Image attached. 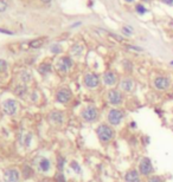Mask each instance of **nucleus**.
I'll return each instance as SVG.
<instances>
[{
    "mask_svg": "<svg viewBox=\"0 0 173 182\" xmlns=\"http://www.w3.org/2000/svg\"><path fill=\"white\" fill-rule=\"evenodd\" d=\"M96 136L102 144H109L116 138V130L107 122L100 123L96 128Z\"/></svg>",
    "mask_w": 173,
    "mask_h": 182,
    "instance_id": "obj_1",
    "label": "nucleus"
},
{
    "mask_svg": "<svg viewBox=\"0 0 173 182\" xmlns=\"http://www.w3.org/2000/svg\"><path fill=\"white\" fill-rule=\"evenodd\" d=\"M126 118H127V113L126 110H123V108H110L106 115L107 123L114 126V128L122 126L123 123L126 122Z\"/></svg>",
    "mask_w": 173,
    "mask_h": 182,
    "instance_id": "obj_2",
    "label": "nucleus"
},
{
    "mask_svg": "<svg viewBox=\"0 0 173 182\" xmlns=\"http://www.w3.org/2000/svg\"><path fill=\"white\" fill-rule=\"evenodd\" d=\"M106 101L110 108H122L126 102V95L120 89L112 88L106 94Z\"/></svg>",
    "mask_w": 173,
    "mask_h": 182,
    "instance_id": "obj_3",
    "label": "nucleus"
},
{
    "mask_svg": "<svg viewBox=\"0 0 173 182\" xmlns=\"http://www.w3.org/2000/svg\"><path fill=\"white\" fill-rule=\"evenodd\" d=\"M136 168H137V170H139V173L141 174V176L145 177V179H147V177L155 174V168H154V165H153V161L148 156H142L139 160V162H137Z\"/></svg>",
    "mask_w": 173,
    "mask_h": 182,
    "instance_id": "obj_4",
    "label": "nucleus"
},
{
    "mask_svg": "<svg viewBox=\"0 0 173 182\" xmlns=\"http://www.w3.org/2000/svg\"><path fill=\"white\" fill-rule=\"evenodd\" d=\"M172 85V79L166 76V75H158L153 78V88L160 91V92H164V91H167Z\"/></svg>",
    "mask_w": 173,
    "mask_h": 182,
    "instance_id": "obj_5",
    "label": "nucleus"
},
{
    "mask_svg": "<svg viewBox=\"0 0 173 182\" xmlns=\"http://www.w3.org/2000/svg\"><path fill=\"white\" fill-rule=\"evenodd\" d=\"M81 117L86 123H94V122H96L98 119V117H100L98 108H96L95 105L85 106L83 110H82V113H81Z\"/></svg>",
    "mask_w": 173,
    "mask_h": 182,
    "instance_id": "obj_6",
    "label": "nucleus"
},
{
    "mask_svg": "<svg viewBox=\"0 0 173 182\" xmlns=\"http://www.w3.org/2000/svg\"><path fill=\"white\" fill-rule=\"evenodd\" d=\"M119 85H120V90L122 91L125 95H130V94H133L134 91H135V88H136L135 81H134L132 77H129V76H126V77H123V78H121Z\"/></svg>",
    "mask_w": 173,
    "mask_h": 182,
    "instance_id": "obj_7",
    "label": "nucleus"
},
{
    "mask_svg": "<svg viewBox=\"0 0 173 182\" xmlns=\"http://www.w3.org/2000/svg\"><path fill=\"white\" fill-rule=\"evenodd\" d=\"M102 83L105 84L106 86H109L110 89L114 88L117 83H120L117 74H116V72H114V71H112V70L106 71L105 74H103V76H102Z\"/></svg>",
    "mask_w": 173,
    "mask_h": 182,
    "instance_id": "obj_8",
    "label": "nucleus"
},
{
    "mask_svg": "<svg viewBox=\"0 0 173 182\" xmlns=\"http://www.w3.org/2000/svg\"><path fill=\"white\" fill-rule=\"evenodd\" d=\"M123 182H142V176L137 168H129L123 174Z\"/></svg>",
    "mask_w": 173,
    "mask_h": 182,
    "instance_id": "obj_9",
    "label": "nucleus"
},
{
    "mask_svg": "<svg viewBox=\"0 0 173 182\" xmlns=\"http://www.w3.org/2000/svg\"><path fill=\"white\" fill-rule=\"evenodd\" d=\"M83 82H84V85L88 89H96L100 85L101 79H100L98 75L94 74V72H89V74H86L84 76Z\"/></svg>",
    "mask_w": 173,
    "mask_h": 182,
    "instance_id": "obj_10",
    "label": "nucleus"
},
{
    "mask_svg": "<svg viewBox=\"0 0 173 182\" xmlns=\"http://www.w3.org/2000/svg\"><path fill=\"white\" fill-rule=\"evenodd\" d=\"M71 98H73L71 91L69 89H66V88H63V89L58 90L57 94H56V99L61 104H68L69 102L71 101Z\"/></svg>",
    "mask_w": 173,
    "mask_h": 182,
    "instance_id": "obj_11",
    "label": "nucleus"
},
{
    "mask_svg": "<svg viewBox=\"0 0 173 182\" xmlns=\"http://www.w3.org/2000/svg\"><path fill=\"white\" fill-rule=\"evenodd\" d=\"M3 108H4V111L7 115H14L17 113V109H18V103L14 99H7L4 102Z\"/></svg>",
    "mask_w": 173,
    "mask_h": 182,
    "instance_id": "obj_12",
    "label": "nucleus"
},
{
    "mask_svg": "<svg viewBox=\"0 0 173 182\" xmlns=\"http://www.w3.org/2000/svg\"><path fill=\"white\" fill-rule=\"evenodd\" d=\"M73 65H74V62H73V59H71L70 57H63V58H61V60L58 62L57 69H58V71H61V72H66L69 69L73 67Z\"/></svg>",
    "mask_w": 173,
    "mask_h": 182,
    "instance_id": "obj_13",
    "label": "nucleus"
},
{
    "mask_svg": "<svg viewBox=\"0 0 173 182\" xmlns=\"http://www.w3.org/2000/svg\"><path fill=\"white\" fill-rule=\"evenodd\" d=\"M49 118H50L51 122H54L55 124H62L64 122V114L62 111L55 110V111H52L50 114Z\"/></svg>",
    "mask_w": 173,
    "mask_h": 182,
    "instance_id": "obj_14",
    "label": "nucleus"
},
{
    "mask_svg": "<svg viewBox=\"0 0 173 182\" xmlns=\"http://www.w3.org/2000/svg\"><path fill=\"white\" fill-rule=\"evenodd\" d=\"M5 181L6 182H18L19 181V173L15 169H8L5 173Z\"/></svg>",
    "mask_w": 173,
    "mask_h": 182,
    "instance_id": "obj_15",
    "label": "nucleus"
},
{
    "mask_svg": "<svg viewBox=\"0 0 173 182\" xmlns=\"http://www.w3.org/2000/svg\"><path fill=\"white\" fill-rule=\"evenodd\" d=\"M50 166H51V163H50L49 158H46V157L40 158V161H39V169L42 172H44V173L49 172L50 170Z\"/></svg>",
    "mask_w": 173,
    "mask_h": 182,
    "instance_id": "obj_16",
    "label": "nucleus"
},
{
    "mask_svg": "<svg viewBox=\"0 0 173 182\" xmlns=\"http://www.w3.org/2000/svg\"><path fill=\"white\" fill-rule=\"evenodd\" d=\"M46 42V38H37V39H34V40H31L30 42V47L32 49H39L44 45V43Z\"/></svg>",
    "mask_w": 173,
    "mask_h": 182,
    "instance_id": "obj_17",
    "label": "nucleus"
},
{
    "mask_svg": "<svg viewBox=\"0 0 173 182\" xmlns=\"http://www.w3.org/2000/svg\"><path fill=\"white\" fill-rule=\"evenodd\" d=\"M146 182H165V180H164V177H163V176L154 174V175H152V176L147 177V179H146Z\"/></svg>",
    "mask_w": 173,
    "mask_h": 182,
    "instance_id": "obj_18",
    "label": "nucleus"
},
{
    "mask_svg": "<svg viewBox=\"0 0 173 182\" xmlns=\"http://www.w3.org/2000/svg\"><path fill=\"white\" fill-rule=\"evenodd\" d=\"M70 168L76 173V174H81L82 173V168L80 166V163L76 162V161H71L70 162Z\"/></svg>",
    "mask_w": 173,
    "mask_h": 182,
    "instance_id": "obj_19",
    "label": "nucleus"
},
{
    "mask_svg": "<svg viewBox=\"0 0 173 182\" xmlns=\"http://www.w3.org/2000/svg\"><path fill=\"white\" fill-rule=\"evenodd\" d=\"M38 70H39V72H40L42 75H45V74H47V72H50V71H51V65H50V64H47V63H46V64L44 63V64H42V65L39 66V69H38Z\"/></svg>",
    "mask_w": 173,
    "mask_h": 182,
    "instance_id": "obj_20",
    "label": "nucleus"
},
{
    "mask_svg": "<svg viewBox=\"0 0 173 182\" xmlns=\"http://www.w3.org/2000/svg\"><path fill=\"white\" fill-rule=\"evenodd\" d=\"M32 174H33V172H32V169H31L29 166H25V167L23 168V175H24L25 179H30V177L32 176Z\"/></svg>",
    "mask_w": 173,
    "mask_h": 182,
    "instance_id": "obj_21",
    "label": "nucleus"
},
{
    "mask_svg": "<svg viewBox=\"0 0 173 182\" xmlns=\"http://www.w3.org/2000/svg\"><path fill=\"white\" fill-rule=\"evenodd\" d=\"M127 126H128V129L129 130H136L137 129V123L134 121V119H130L129 122H128V124H127Z\"/></svg>",
    "mask_w": 173,
    "mask_h": 182,
    "instance_id": "obj_22",
    "label": "nucleus"
},
{
    "mask_svg": "<svg viewBox=\"0 0 173 182\" xmlns=\"http://www.w3.org/2000/svg\"><path fill=\"white\" fill-rule=\"evenodd\" d=\"M135 10H136V12L139 13V14H144V13H146V12H147L146 7H145L144 5H141V4H137V5H136V7H135Z\"/></svg>",
    "mask_w": 173,
    "mask_h": 182,
    "instance_id": "obj_23",
    "label": "nucleus"
},
{
    "mask_svg": "<svg viewBox=\"0 0 173 182\" xmlns=\"http://www.w3.org/2000/svg\"><path fill=\"white\" fill-rule=\"evenodd\" d=\"M82 51H83V47L81 45H75L73 47V53L76 54V56H80V54L82 53Z\"/></svg>",
    "mask_w": 173,
    "mask_h": 182,
    "instance_id": "obj_24",
    "label": "nucleus"
},
{
    "mask_svg": "<svg viewBox=\"0 0 173 182\" xmlns=\"http://www.w3.org/2000/svg\"><path fill=\"white\" fill-rule=\"evenodd\" d=\"M58 169L59 170H63L64 169V165H65V158L62 157V156H58Z\"/></svg>",
    "mask_w": 173,
    "mask_h": 182,
    "instance_id": "obj_25",
    "label": "nucleus"
},
{
    "mask_svg": "<svg viewBox=\"0 0 173 182\" xmlns=\"http://www.w3.org/2000/svg\"><path fill=\"white\" fill-rule=\"evenodd\" d=\"M26 91V88L25 86H17L15 88V95H18V96H22L24 92Z\"/></svg>",
    "mask_w": 173,
    "mask_h": 182,
    "instance_id": "obj_26",
    "label": "nucleus"
},
{
    "mask_svg": "<svg viewBox=\"0 0 173 182\" xmlns=\"http://www.w3.org/2000/svg\"><path fill=\"white\" fill-rule=\"evenodd\" d=\"M7 69V63L4 59H0V72H4Z\"/></svg>",
    "mask_w": 173,
    "mask_h": 182,
    "instance_id": "obj_27",
    "label": "nucleus"
},
{
    "mask_svg": "<svg viewBox=\"0 0 173 182\" xmlns=\"http://www.w3.org/2000/svg\"><path fill=\"white\" fill-rule=\"evenodd\" d=\"M61 51H62V49H61V46H59L58 44H55V45L51 46V52H54V53H59Z\"/></svg>",
    "mask_w": 173,
    "mask_h": 182,
    "instance_id": "obj_28",
    "label": "nucleus"
},
{
    "mask_svg": "<svg viewBox=\"0 0 173 182\" xmlns=\"http://www.w3.org/2000/svg\"><path fill=\"white\" fill-rule=\"evenodd\" d=\"M122 31H123V34H126V35H130L133 33V28L130 26H125Z\"/></svg>",
    "mask_w": 173,
    "mask_h": 182,
    "instance_id": "obj_29",
    "label": "nucleus"
},
{
    "mask_svg": "<svg viewBox=\"0 0 173 182\" xmlns=\"http://www.w3.org/2000/svg\"><path fill=\"white\" fill-rule=\"evenodd\" d=\"M56 182H66V180H65V176L63 175V174H57L56 175Z\"/></svg>",
    "mask_w": 173,
    "mask_h": 182,
    "instance_id": "obj_30",
    "label": "nucleus"
},
{
    "mask_svg": "<svg viewBox=\"0 0 173 182\" xmlns=\"http://www.w3.org/2000/svg\"><path fill=\"white\" fill-rule=\"evenodd\" d=\"M151 143V137L148 136V135H146V136H142V144H145V145H148Z\"/></svg>",
    "mask_w": 173,
    "mask_h": 182,
    "instance_id": "obj_31",
    "label": "nucleus"
},
{
    "mask_svg": "<svg viewBox=\"0 0 173 182\" xmlns=\"http://www.w3.org/2000/svg\"><path fill=\"white\" fill-rule=\"evenodd\" d=\"M6 8H7V4L4 0H0V12H4Z\"/></svg>",
    "mask_w": 173,
    "mask_h": 182,
    "instance_id": "obj_32",
    "label": "nucleus"
},
{
    "mask_svg": "<svg viewBox=\"0 0 173 182\" xmlns=\"http://www.w3.org/2000/svg\"><path fill=\"white\" fill-rule=\"evenodd\" d=\"M128 49H130V50H134V51H139V52H141V51H142V49H141V47H137V46H132V45H128Z\"/></svg>",
    "mask_w": 173,
    "mask_h": 182,
    "instance_id": "obj_33",
    "label": "nucleus"
},
{
    "mask_svg": "<svg viewBox=\"0 0 173 182\" xmlns=\"http://www.w3.org/2000/svg\"><path fill=\"white\" fill-rule=\"evenodd\" d=\"M163 3H165V4H167V5H172L173 4V0H161Z\"/></svg>",
    "mask_w": 173,
    "mask_h": 182,
    "instance_id": "obj_34",
    "label": "nucleus"
},
{
    "mask_svg": "<svg viewBox=\"0 0 173 182\" xmlns=\"http://www.w3.org/2000/svg\"><path fill=\"white\" fill-rule=\"evenodd\" d=\"M0 32H3V33H6V34H13L11 31H7V30H3V28H0Z\"/></svg>",
    "mask_w": 173,
    "mask_h": 182,
    "instance_id": "obj_35",
    "label": "nucleus"
},
{
    "mask_svg": "<svg viewBox=\"0 0 173 182\" xmlns=\"http://www.w3.org/2000/svg\"><path fill=\"white\" fill-rule=\"evenodd\" d=\"M42 1H43V3H45V4H49V3L51 1V0H42Z\"/></svg>",
    "mask_w": 173,
    "mask_h": 182,
    "instance_id": "obj_36",
    "label": "nucleus"
},
{
    "mask_svg": "<svg viewBox=\"0 0 173 182\" xmlns=\"http://www.w3.org/2000/svg\"><path fill=\"white\" fill-rule=\"evenodd\" d=\"M170 64H171V65L173 66V60H171V63H170Z\"/></svg>",
    "mask_w": 173,
    "mask_h": 182,
    "instance_id": "obj_37",
    "label": "nucleus"
},
{
    "mask_svg": "<svg viewBox=\"0 0 173 182\" xmlns=\"http://www.w3.org/2000/svg\"><path fill=\"white\" fill-rule=\"evenodd\" d=\"M126 1H128V3H130V1H132V0H126Z\"/></svg>",
    "mask_w": 173,
    "mask_h": 182,
    "instance_id": "obj_38",
    "label": "nucleus"
},
{
    "mask_svg": "<svg viewBox=\"0 0 173 182\" xmlns=\"http://www.w3.org/2000/svg\"><path fill=\"white\" fill-rule=\"evenodd\" d=\"M145 1H149V0H145Z\"/></svg>",
    "mask_w": 173,
    "mask_h": 182,
    "instance_id": "obj_39",
    "label": "nucleus"
}]
</instances>
